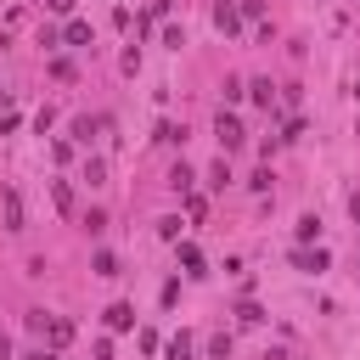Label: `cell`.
Listing matches in <instances>:
<instances>
[{
	"mask_svg": "<svg viewBox=\"0 0 360 360\" xmlns=\"http://www.w3.org/2000/svg\"><path fill=\"white\" fill-rule=\"evenodd\" d=\"M28 326H34V332H45V343H51V349H68V343H73V321H68V315H45V309H34V315H28Z\"/></svg>",
	"mask_w": 360,
	"mask_h": 360,
	"instance_id": "obj_1",
	"label": "cell"
},
{
	"mask_svg": "<svg viewBox=\"0 0 360 360\" xmlns=\"http://www.w3.org/2000/svg\"><path fill=\"white\" fill-rule=\"evenodd\" d=\"M214 135H219V152H236V146L248 141V129H242L231 112H219V118H214Z\"/></svg>",
	"mask_w": 360,
	"mask_h": 360,
	"instance_id": "obj_2",
	"label": "cell"
},
{
	"mask_svg": "<svg viewBox=\"0 0 360 360\" xmlns=\"http://www.w3.org/2000/svg\"><path fill=\"white\" fill-rule=\"evenodd\" d=\"M0 208H6V231H22V197H17V186H0Z\"/></svg>",
	"mask_w": 360,
	"mask_h": 360,
	"instance_id": "obj_3",
	"label": "cell"
},
{
	"mask_svg": "<svg viewBox=\"0 0 360 360\" xmlns=\"http://www.w3.org/2000/svg\"><path fill=\"white\" fill-rule=\"evenodd\" d=\"M292 264H298V270H309V276H321V270L332 264V253H326V248H298V253H292Z\"/></svg>",
	"mask_w": 360,
	"mask_h": 360,
	"instance_id": "obj_4",
	"label": "cell"
},
{
	"mask_svg": "<svg viewBox=\"0 0 360 360\" xmlns=\"http://www.w3.org/2000/svg\"><path fill=\"white\" fill-rule=\"evenodd\" d=\"M101 321H107L112 332H129V326H135V304H107V315H101Z\"/></svg>",
	"mask_w": 360,
	"mask_h": 360,
	"instance_id": "obj_5",
	"label": "cell"
},
{
	"mask_svg": "<svg viewBox=\"0 0 360 360\" xmlns=\"http://www.w3.org/2000/svg\"><path fill=\"white\" fill-rule=\"evenodd\" d=\"M214 28H219V34H236V28H242V11L219 0V6H214Z\"/></svg>",
	"mask_w": 360,
	"mask_h": 360,
	"instance_id": "obj_6",
	"label": "cell"
},
{
	"mask_svg": "<svg viewBox=\"0 0 360 360\" xmlns=\"http://www.w3.org/2000/svg\"><path fill=\"white\" fill-rule=\"evenodd\" d=\"M191 349H197V343H191V332H174V338L163 343V354H169V360H191Z\"/></svg>",
	"mask_w": 360,
	"mask_h": 360,
	"instance_id": "obj_7",
	"label": "cell"
},
{
	"mask_svg": "<svg viewBox=\"0 0 360 360\" xmlns=\"http://www.w3.org/2000/svg\"><path fill=\"white\" fill-rule=\"evenodd\" d=\"M51 197H56L62 214H73V186H68V180H51Z\"/></svg>",
	"mask_w": 360,
	"mask_h": 360,
	"instance_id": "obj_8",
	"label": "cell"
},
{
	"mask_svg": "<svg viewBox=\"0 0 360 360\" xmlns=\"http://www.w3.org/2000/svg\"><path fill=\"white\" fill-rule=\"evenodd\" d=\"M180 264H186V276H208V270H202V253H197V248H191V242H186V248H180Z\"/></svg>",
	"mask_w": 360,
	"mask_h": 360,
	"instance_id": "obj_9",
	"label": "cell"
},
{
	"mask_svg": "<svg viewBox=\"0 0 360 360\" xmlns=\"http://www.w3.org/2000/svg\"><path fill=\"white\" fill-rule=\"evenodd\" d=\"M208 360H231V332H214L208 338Z\"/></svg>",
	"mask_w": 360,
	"mask_h": 360,
	"instance_id": "obj_10",
	"label": "cell"
},
{
	"mask_svg": "<svg viewBox=\"0 0 360 360\" xmlns=\"http://www.w3.org/2000/svg\"><path fill=\"white\" fill-rule=\"evenodd\" d=\"M248 96H253L259 107H270V101H276V90H270V79H253V84H248Z\"/></svg>",
	"mask_w": 360,
	"mask_h": 360,
	"instance_id": "obj_11",
	"label": "cell"
},
{
	"mask_svg": "<svg viewBox=\"0 0 360 360\" xmlns=\"http://www.w3.org/2000/svg\"><path fill=\"white\" fill-rule=\"evenodd\" d=\"M62 39H68V45H84V39H90V22H79V17H73V22H68V34H62Z\"/></svg>",
	"mask_w": 360,
	"mask_h": 360,
	"instance_id": "obj_12",
	"label": "cell"
},
{
	"mask_svg": "<svg viewBox=\"0 0 360 360\" xmlns=\"http://www.w3.org/2000/svg\"><path fill=\"white\" fill-rule=\"evenodd\" d=\"M169 186H174V191H191V169L174 163V169H169Z\"/></svg>",
	"mask_w": 360,
	"mask_h": 360,
	"instance_id": "obj_13",
	"label": "cell"
},
{
	"mask_svg": "<svg viewBox=\"0 0 360 360\" xmlns=\"http://www.w3.org/2000/svg\"><path fill=\"white\" fill-rule=\"evenodd\" d=\"M315 236H321V219L304 214V219H298V242H315Z\"/></svg>",
	"mask_w": 360,
	"mask_h": 360,
	"instance_id": "obj_14",
	"label": "cell"
},
{
	"mask_svg": "<svg viewBox=\"0 0 360 360\" xmlns=\"http://www.w3.org/2000/svg\"><path fill=\"white\" fill-rule=\"evenodd\" d=\"M236 321H242V326H259L264 309H259V304H236Z\"/></svg>",
	"mask_w": 360,
	"mask_h": 360,
	"instance_id": "obj_15",
	"label": "cell"
},
{
	"mask_svg": "<svg viewBox=\"0 0 360 360\" xmlns=\"http://www.w3.org/2000/svg\"><path fill=\"white\" fill-rule=\"evenodd\" d=\"M96 129H101V118H73V135H79V141H90Z\"/></svg>",
	"mask_w": 360,
	"mask_h": 360,
	"instance_id": "obj_16",
	"label": "cell"
},
{
	"mask_svg": "<svg viewBox=\"0 0 360 360\" xmlns=\"http://www.w3.org/2000/svg\"><path fill=\"white\" fill-rule=\"evenodd\" d=\"M225 180H231V169H225V158H219V163L208 169V186H214V191H225Z\"/></svg>",
	"mask_w": 360,
	"mask_h": 360,
	"instance_id": "obj_17",
	"label": "cell"
},
{
	"mask_svg": "<svg viewBox=\"0 0 360 360\" xmlns=\"http://www.w3.org/2000/svg\"><path fill=\"white\" fill-rule=\"evenodd\" d=\"M96 276H118V259H112V253H107V248H101V253H96Z\"/></svg>",
	"mask_w": 360,
	"mask_h": 360,
	"instance_id": "obj_18",
	"label": "cell"
},
{
	"mask_svg": "<svg viewBox=\"0 0 360 360\" xmlns=\"http://www.w3.org/2000/svg\"><path fill=\"white\" fill-rule=\"evenodd\" d=\"M236 11H242V17H264V0H242Z\"/></svg>",
	"mask_w": 360,
	"mask_h": 360,
	"instance_id": "obj_19",
	"label": "cell"
},
{
	"mask_svg": "<svg viewBox=\"0 0 360 360\" xmlns=\"http://www.w3.org/2000/svg\"><path fill=\"white\" fill-rule=\"evenodd\" d=\"M45 6H51V11H73V0H45Z\"/></svg>",
	"mask_w": 360,
	"mask_h": 360,
	"instance_id": "obj_20",
	"label": "cell"
},
{
	"mask_svg": "<svg viewBox=\"0 0 360 360\" xmlns=\"http://www.w3.org/2000/svg\"><path fill=\"white\" fill-rule=\"evenodd\" d=\"M0 360H11V343H6V332H0Z\"/></svg>",
	"mask_w": 360,
	"mask_h": 360,
	"instance_id": "obj_21",
	"label": "cell"
},
{
	"mask_svg": "<svg viewBox=\"0 0 360 360\" xmlns=\"http://www.w3.org/2000/svg\"><path fill=\"white\" fill-rule=\"evenodd\" d=\"M349 214H354V219H360V191H354V197H349Z\"/></svg>",
	"mask_w": 360,
	"mask_h": 360,
	"instance_id": "obj_22",
	"label": "cell"
},
{
	"mask_svg": "<svg viewBox=\"0 0 360 360\" xmlns=\"http://www.w3.org/2000/svg\"><path fill=\"white\" fill-rule=\"evenodd\" d=\"M28 360H56V354H45V349H39V354H28Z\"/></svg>",
	"mask_w": 360,
	"mask_h": 360,
	"instance_id": "obj_23",
	"label": "cell"
},
{
	"mask_svg": "<svg viewBox=\"0 0 360 360\" xmlns=\"http://www.w3.org/2000/svg\"><path fill=\"white\" fill-rule=\"evenodd\" d=\"M354 101H360V79H354Z\"/></svg>",
	"mask_w": 360,
	"mask_h": 360,
	"instance_id": "obj_24",
	"label": "cell"
}]
</instances>
